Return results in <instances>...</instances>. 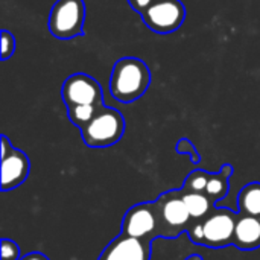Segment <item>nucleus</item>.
I'll list each match as a JSON object with an SVG mask.
<instances>
[{
    "label": "nucleus",
    "mask_w": 260,
    "mask_h": 260,
    "mask_svg": "<svg viewBox=\"0 0 260 260\" xmlns=\"http://www.w3.org/2000/svg\"><path fill=\"white\" fill-rule=\"evenodd\" d=\"M184 260H203V257L200 254H190L189 257H186Z\"/></svg>",
    "instance_id": "nucleus-23"
},
{
    "label": "nucleus",
    "mask_w": 260,
    "mask_h": 260,
    "mask_svg": "<svg viewBox=\"0 0 260 260\" xmlns=\"http://www.w3.org/2000/svg\"><path fill=\"white\" fill-rule=\"evenodd\" d=\"M12 146L9 145V140L6 139V136H2V157L5 155V154H8V151L11 149Z\"/></svg>",
    "instance_id": "nucleus-22"
},
{
    "label": "nucleus",
    "mask_w": 260,
    "mask_h": 260,
    "mask_svg": "<svg viewBox=\"0 0 260 260\" xmlns=\"http://www.w3.org/2000/svg\"><path fill=\"white\" fill-rule=\"evenodd\" d=\"M155 0H128V3L131 5V8L134 11H137L139 14H142L143 11H146Z\"/></svg>",
    "instance_id": "nucleus-20"
},
{
    "label": "nucleus",
    "mask_w": 260,
    "mask_h": 260,
    "mask_svg": "<svg viewBox=\"0 0 260 260\" xmlns=\"http://www.w3.org/2000/svg\"><path fill=\"white\" fill-rule=\"evenodd\" d=\"M140 15L151 30L157 34H171L183 24L186 8L180 0H155Z\"/></svg>",
    "instance_id": "nucleus-5"
},
{
    "label": "nucleus",
    "mask_w": 260,
    "mask_h": 260,
    "mask_svg": "<svg viewBox=\"0 0 260 260\" xmlns=\"http://www.w3.org/2000/svg\"><path fill=\"white\" fill-rule=\"evenodd\" d=\"M20 260H49L44 254H41V253H30V254H27V256H24V257H21Z\"/></svg>",
    "instance_id": "nucleus-21"
},
{
    "label": "nucleus",
    "mask_w": 260,
    "mask_h": 260,
    "mask_svg": "<svg viewBox=\"0 0 260 260\" xmlns=\"http://www.w3.org/2000/svg\"><path fill=\"white\" fill-rule=\"evenodd\" d=\"M104 105H75V107H69V119L72 123H75L76 126L82 128L84 125H87L94 116L96 113L102 108Z\"/></svg>",
    "instance_id": "nucleus-15"
},
{
    "label": "nucleus",
    "mask_w": 260,
    "mask_h": 260,
    "mask_svg": "<svg viewBox=\"0 0 260 260\" xmlns=\"http://www.w3.org/2000/svg\"><path fill=\"white\" fill-rule=\"evenodd\" d=\"M62 101L69 107L75 105H104V94L101 84L85 75V73H75L69 76L62 84Z\"/></svg>",
    "instance_id": "nucleus-6"
},
{
    "label": "nucleus",
    "mask_w": 260,
    "mask_h": 260,
    "mask_svg": "<svg viewBox=\"0 0 260 260\" xmlns=\"http://www.w3.org/2000/svg\"><path fill=\"white\" fill-rule=\"evenodd\" d=\"M151 84V70L139 58H122L116 62L111 78L110 90L116 101L129 104L142 98Z\"/></svg>",
    "instance_id": "nucleus-1"
},
{
    "label": "nucleus",
    "mask_w": 260,
    "mask_h": 260,
    "mask_svg": "<svg viewBox=\"0 0 260 260\" xmlns=\"http://www.w3.org/2000/svg\"><path fill=\"white\" fill-rule=\"evenodd\" d=\"M15 52V38L9 30H2V59H8Z\"/></svg>",
    "instance_id": "nucleus-18"
},
{
    "label": "nucleus",
    "mask_w": 260,
    "mask_h": 260,
    "mask_svg": "<svg viewBox=\"0 0 260 260\" xmlns=\"http://www.w3.org/2000/svg\"><path fill=\"white\" fill-rule=\"evenodd\" d=\"M210 174H207L206 171H193L192 174H189V177L186 178V183L183 186L184 192H200V193H206V187L209 183Z\"/></svg>",
    "instance_id": "nucleus-16"
},
{
    "label": "nucleus",
    "mask_w": 260,
    "mask_h": 260,
    "mask_svg": "<svg viewBox=\"0 0 260 260\" xmlns=\"http://www.w3.org/2000/svg\"><path fill=\"white\" fill-rule=\"evenodd\" d=\"M151 247L143 239L120 235L101 254L99 260H149Z\"/></svg>",
    "instance_id": "nucleus-8"
},
{
    "label": "nucleus",
    "mask_w": 260,
    "mask_h": 260,
    "mask_svg": "<svg viewBox=\"0 0 260 260\" xmlns=\"http://www.w3.org/2000/svg\"><path fill=\"white\" fill-rule=\"evenodd\" d=\"M236 219L238 215L227 209L216 210L207 216L204 222L195 225V229L190 230V239L197 244L209 245L213 248L233 244Z\"/></svg>",
    "instance_id": "nucleus-3"
},
{
    "label": "nucleus",
    "mask_w": 260,
    "mask_h": 260,
    "mask_svg": "<svg viewBox=\"0 0 260 260\" xmlns=\"http://www.w3.org/2000/svg\"><path fill=\"white\" fill-rule=\"evenodd\" d=\"M177 152L178 154H189L190 155V160L193 163H200V160H201V157H200L198 151L195 149L193 143L190 140H187V139L178 140V143H177Z\"/></svg>",
    "instance_id": "nucleus-19"
},
{
    "label": "nucleus",
    "mask_w": 260,
    "mask_h": 260,
    "mask_svg": "<svg viewBox=\"0 0 260 260\" xmlns=\"http://www.w3.org/2000/svg\"><path fill=\"white\" fill-rule=\"evenodd\" d=\"M183 200L187 206V210L190 213L192 218L200 219L204 218L209 212H210V198L206 193H200V192H184L183 193Z\"/></svg>",
    "instance_id": "nucleus-14"
},
{
    "label": "nucleus",
    "mask_w": 260,
    "mask_h": 260,
    "mask_svg": "<svg viewBox=\"0 0 260 260\" xmlns=\"http://www.w3.org/2000/svg\"><path fill=\"white\" fill-rule=\"evenodd\" d=\"M2 260H20V248L11 239H2Z\"/></svg>",
    "instance_id": "nucleus-17"
},
{
    "label": "nucleus",
    "mask_w": 260,
    "mask_h": 260,
    "mask_svg": "<svg viewBox=\"0 0 260 260\" xmlns=\"http://www.w3.org/2000/svg\"><path fill=\"white\" fill-rule=\"evenodd\" d=\"M232 174H233V166H230V165H224L218 174H210V178H209V183L206 187V195L212 201L216 203L227 195L229 180H230Z\"/></svg>",
    "instance_id": "nucleus-13"
},
{
    "label": "nucleus",
    "mask_w": 260,
    "mask_h": 260,
    "mask_svg": "<svg viewBox=\"0 0 260 260\" xmlns=\"http://www.w3.org/2000/svg\"><path fill=\"white\" fill-rule=\"evenodd\" d=\"M155 204H137L131 207L122 222V235L145 239L157 229Z\"/></svg>",
    "instance_id": "nucleus-7"
},
{
    "label": "nucleus",
    "mask_w": 260,
    "mask_h": 260,
    "mask_svg": "<svg viewBox=\"0 0 260 260\" xmlns=\"http://www.w3.org/2000/svg\"><path fill=\"white\" fill-rule=\"evenodd\" d=\"M85 5L82 0H58L49 15V30L58 40H70L82 34Z\"/></svg>",
    "instance_id": "nucleus-4"
},
{
    "label": "nucleus",
    "mask_w": 260,
    "mask_h": 260,
    "mask_svg": "<svg viewBox=\"0 0 260 260\" xmlns=\"http://www.w3.org/2000/svg\"><path fill=\"white\" fill-rule=\"evenodd\" d=\"M178 193L180 192H175V197H171L172 193H165L160 198L161 201L160 215L165 224L169 227H183L192 218L183 197H177Z\"/></svg>",
    "instance_id": "nucleus-11"
},
{
    "label": "nucleus",
    "mask_w": 260,
    "mask_h": 260,
    "mask_svg": "<svg viewBox=\"0 0 260 260\" xmlns=\"http://www.w3.org/2000/svg\"><path fill=\"white\" fill-rule=\"evenodd\" d=\"M233 245L244 251H251L260 247V218L238 213Z\"/></svg>",
    "instance_id": "nucleus-10"
},
{
    "label": "nucleus",
    "mask_w": 260,
    "mask_h": 260,
    "mask_svg": "<svg viewBox=\"0 0 260 260\" xmlns=\"http://www.w3.org/2000/svg\"><path fill=\"white\" fill-rule=\"evenodd\" d=\"M239 213L260 218V183L254 181L244 186L238 195Z\"/></svg>",
    "instance_id": "nucleus-12"
},
{
    "label": "nucleus",
    "mask_w": 260,
    "mask_h": 260,
    "mask_svg": "<svg viewBox=\"0 0 260 260\" xmlns=\"http://www.w3.org/2000/svg\"><path fill=\"white\" fill-rule=\"evenodd\" d=\"M30 163L24 152L11 148L2 157V190H12L18 187L29 175Z\"/></svg>",
    "instance_id": "nucleus-9"
},
{
    "label": "nucleus",
    "mask_w": 260,
    "mask_h": 260,
    "mask_svg": "<svg viewBox=\"0 0 260 260\" xmlns=\"http://www.w3.org/2000/svg\"><path fill=\"white\" fill-rule=\"evenodd\" d=\"M82 140L90 148H108L117 143L125 133L123 116L110 107H102L96 116L81 128Z\"/></svg>",
    "instance_id": "nucleus-2"
}]
</instances>
